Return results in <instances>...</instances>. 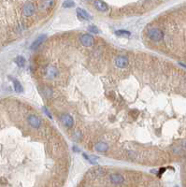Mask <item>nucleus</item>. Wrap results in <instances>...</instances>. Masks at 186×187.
<instances>
[{
    "label": "nucleus",
    "instance_id": "1a4fd4ad",
    "mask_svg": "<svg viewBox=\"0 0 186 187\" xmlns=\"http://www.w3.org/2000/svg\"><path fill=\"white\" fill-rule=\"evenodd\" d=\"M110 180L112 183H114V184H121L124 182V178L121 174L113 173L110 176Z\"/></svg>",
    "mask_w": 186,
    "mask_h": 187
},
{
    "label": "nucleus",
    "instance_id": "f8f14e48",
    "mask_svg": "<svg viewBox=\"0 0 186 187\" xmlns=\"http://www.w3.org/2000/svg\"><path fill=\"white\" fill-rule=\"evenodd\" d=\"M53 5H54V0H42L39 9L41 11H47L51 9Z\"/></svg>",
    "mask_w": 186,
    "mask_h": 187
},
{
    "label": "nucleus",
    "instance_id": "6e6552de",
    "mask_svg": "<svg viewBox=\"0 0 186 187\" xmlns=\"http://www.w3.org/2000/svg\"><path fill=\"white\" fill-rule=\"evenodd\" d=\"M46 75H47L48 79H50V80L55 79L58 75V70L55 67L50 66V67H48L47 69H46Z\"/></svg>",
    "mask_w": 186,
    "mask_h": 187
},
{
    "label": "nucleus",
    "instance_id": "6ab92c4d",
    "mask_svg": "<svg viewBox=\"0 0 186 187\" xmlns=\"http://www.w3.org/2000/svg\"><path fill=\"white\" fill-rule=\"evenodd\" d=\"M88 30L92 32V33H94V34H98L99 33V29L96 27L95 26H90L88 27Z\"/></svg>",
    "mask_w": 186,
    "mask_h": 187
},
{
    "label": "nucleus",
    "instance_id": "4be33fe9",
    "mask_svg": "<svg viewBox=\"0 0 186 187\" xmlns=\"http://www.w3.org/2000/svg\"><path fill=\"white\" fill-rule=\"evenodd\" d=\"M180 66H182V67H183V68H186V65H185V64L180 63Z\"/></svg>",
    "mask_w": 186,
    "mask_h": 187
},
{
    "label": "nucleus",
    "instance_id": "7ed1b4c3",
    "mask_svg": "<svg viewBox=\"0 0 186 187\" xmlns=\"http://www.w3.org/2000/svg\"><path fill=\"white\" fill-rule=\"evenodd\" d=\"M35 12V6L34 4L28 1L25 4L22 8V13L25 16H32Z\"/></svg>",
    "mask_w": 186,
    "mask_h": 187
},
{
    "label": "nucleus",
    "instance_id": "9b49d317",
    "mask_svg": "<svg viewBox=\"0 0 186 187\" xmlns=\"http://www.w3.org/2000/svg\"><path fill=\"white\" fill-rule=\"evenodd\" d=\"M94 6L96 9H98V11H102V12H105L109 10V6L105 2H103L102 0H96L94 2Z\"/></svg>",
    "mask_w": 186,
    "mask_h": 187
},
{
    "label": "nucleus",
    "instance_id": "f03ea898",
    "mask_svg": "<svg viewBox=\"0 0 186 187\" xmlns=\"http://www.w3.org/2000/svg\"><path fill=\"white\" fill-rule=\"evenodd\" d=\"M27 121H28V124L33 128H39L40 125H41V120L34 114H30L27 117Z\"/></svg>",
    "mask_w": 186,
    "mask_h": 187
},
{
    "label": "nucleus",
    "instance_id": "dca6fc26",
    "mask_svg": "<svg viewBox=\"0 0 186 187\" xmlns=\"http://www.w3.org/2000/svg\"><path fill=\"white\" fill-rule=\"evenodd\" d=\"M15 63L16 65L19 67V68H23L26 65V59L22 57V56H17V57L15 58Z\"/></svg>",
    "mask_w": 186,
    "mask_h": 187
},
{
    "label": "nucleus",
    "instance_id": "aec40b11",
    "mask_svg": "<svg viewBox=\"0 0 186 187\" xmlns=\"http://www.w3.org/2000/svg\"><path fill=\"white\" fill-rule=\"evenodd\" d=\"M42 110L45 112V114H46L48 117H50L51 119H52V114H51V112H50L49 110H48V109H47L46 107H43V108H42Z\"/></svg>",
    "mask_w": 186,
    "mask_h": 187
},
{
    "label": "nucleus",
    "instance_id": "4468645a",
    "mask_svg": "<svg viewBox=\"0 0 186 187\" xmlns=\"http://www.w3.org/2000/svg\"><path fill=\"white\" fill-rule=\"evenodd\" d=\"M105 173H106V170H105L103 167H95L92 170V175L94 178L102 177Z\"/></svg>",
    "mask_w": 186,
    "mask_h": 187
},
{
    "label": "nucleus",
    "instance_id": "0eeeda50",
    "mask_svg": "<svg viewBox=\"0 0 186 187\" xmlns=\"http://www.w3.org/2000/svg\"><path fill=\"white\" fill-rule=\"evenodd\" d=\"M115 65L119 68H124L128 65V59L124 56H117L115 58Z\"/></svg>",
    "mask_w": 186,
    "mask_h": 187
},
{
    "label": "nucleus",
    "instance_id": "9d476101",
    "mask_svg": "<svg viewBox=\"0 0 186 187\" xmlns=\"http://www.w3.org/2000/svg\"><path fill=\"white\" fill-rule=\"evenodd\" d=\"M76 11H77L78 17L80 19L85 20V21H88V20H91L92 19V16L89 14L86 11H84L83 9H80V8H79V9H77Z\"/></svg>",
    "mask_w": 186,
    "mask_h": 187
},
{
    "label": "nucleus",
    "instance_id": "f3484780",
    "mask_svg": "<svg viewBox=\"0 0 186 187\" xmlns=\"http://www.w3.org/2000/svg\"><path fill=\"white\" fill-rule=\"evenodd\" d=\"M115 34L120 37H130L131 36V33L127 30H117L115 32Z\"/></svg>",
    "mask_w": 186,
    "mask_h": 187
},
{
    "label": "nucleus",
    "instance_id": "5701e85b",
    "mask_svg": "<svg viewBox=\"0 0 186 187\" xmlns=\"http://www.w3.org/2000/svg\"><path fill=\"white\" fill-rule=\"evenodd\" d=\"M85 1H89V0H85Z\"/></svg>",
    "mask_w": 186,
    "mask_h": 187
},
{
    "label": "nucleus",
    "instance_id": "f257e3e1",
    "mask_svg": "<svg viewBox=\"0 0 186 187\" xmlns=\"http://www.w3.org/2000/svg\"><path fill=\"white\" fill-rule=\"evenodd\" d=\"M147 36L152 41H160L164 38V33L159 28H152L148 31Z\"/></svg>",
    "mask_w": 186,
    "mask_h": 187
},
{
    "label": "nucleus",
    "instance_id": "20e7f679",
    "mask_svg": "<svg viewBox=\"0 0 186 187\" xmlns=\"http://www.w3.org/2000/svg\"><path fill=\"white\" fill-rule=\"evenodd\" d=\"M80 42L85 47H92L94 45V38L90 34H84L80 37Z\"/></svg>",
    "mask_w": 186,
    "mask_h": 187
},
{
    "label": "nucleus",
    "instance_id": "a211bd4d",
    "mask_svg": "<svg viewBox=\"0 0 186 187\" xmlns=\"http://www.w3.org/2000/svg\"><path fill=\"white\" fill-rule=\"evenodd\" d=\"M75 6V3L74 1H72V0H66L64 3H63V7L64 9H69V8H72Z\"/></svg>",
    "mask_w": 186,
    "mask_h": 187
},
{
    "label": "nucleus",
    "instance_id": "412c9836",
    "mask_svg": "<svg viewBox=\"0 0 186 187\" xmlns=\"http://www.w3.org/2000/svg\"><path fill=\"white\" fill-rule=\"evenodd\" d=\"M72 148H73V150H74L75 152H80V149H78L77 147H75V146H73V147H72Z\"/></svg>",
    "mask_w": 186,
    "mask_h": 187
},
{
    "label": "nucleus",
    "instance_id": "b1692460",
    "mask_svg": "<svg viewBox=\"0 0 186 187\" xmlns=\"http://www.w3.org/2000/svg\"><path fill=\"white\" fill-rule=\"evenodd\" d=\"M185 147H186V143H185Z\"/></svg>",
    "mask_w": 186,
    "mask_h": 187
},
{
    "label": "nucleus",
    "instance_id": "39448f33",
    "mask_svg": "<svg viewBox=\"0 0 186 187\" xmlns=\"http://www.w3.org/2000/svg\"><path fill=\"white\" fill-rule=\"evenodd\" d=\"M61 122H62V124L68 128H71L74 125L73 118L69 114H63L61 116Z\"/></svg>",
    "mask_w": 186,
    "mask_h": 187
},
{
    "label": "nucleus",
    "instance_id": "423d86ee",
    "mask_svg": "<svg viewBox=\"0 0 186 187\" xmlns=\"http://www.w3.org/2000/svg\"><path fill=\"white\" fill-rule=\"evenodd\" d=\"M46 38H47V36L46 35H40L35 41L32 43V45H31V49L33 51H35V50H38V49L42 45V43L45 41L46 40Z\"/></svg>",
    "mask_w": 186,
    "mask_h": 187
},
{
    "label": "nucleus",
    "instance_id": "2eb2a0df",
    "mask_svg": "<svg viewBox=\"0 0 186 187\" xmlns=\"http://www.w3.org/2000/svg\"><path fill=\"white\" fill-rule=\"evenodd\" d=\"M12 82H13V87H14V90L15 92L17 93H22L23 91V88L22 86V84L20 83L19 80H15V79H12Z\"/></svg>",
    "mask_w": 186,
    "mask_h": 187
},
{
    "label": "nucleus",
    "instance_id": "ddd939ff",
    "mask_svg": "<svg viewBox=\"0 0 186 187\" xmlns=\"http://www.w3.org/2000/svg\"><path fill=\"white\" fill-rule=\"evenodd\" d=\"M94 148H95L96 151L99 152H106L109 150V145L107 143L100 141V142H98L95 144Z\"/></svg>",
    "mask_w": 186,
    "mask_h": 187
}]
</instances>
